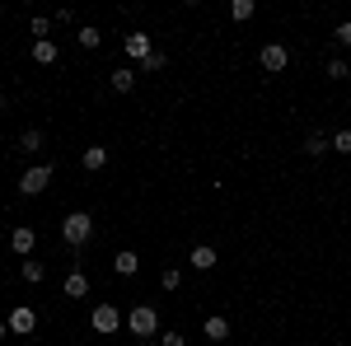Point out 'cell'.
I'll list each match as a JSON object with an SVG mask.
<instances>
[{
    "label": "cell",
    "instance_id": "obj_20",
    "mask_svg": "<svg viewBox=\"0 0 351 346\" xmlns=\"http://www.w3.org/2000/svg\"><path fill=\"white\" fill-rule=\"evenodd\" d=\"M19 276H24L28 286H38V281H43V276H47V267L38 262V258H24V267H19Z\"/></svg>",
    "mask_w": 351,
    "mask_h": 346
},
{
    "label": "cell",
    "instance_id": "obj_29",
    "mask_svg": "<svg viewBox=\"0 0 351 346\" xmlns=\"http://www.w3.org/2000/svg\"><path fill=\"white\" fill-rule=\"evenodd\" d=\"M141 346H150V342H141Z\"/></svg>",
    "mask_w": 351,
    "mask_h": 346
},
{
    "label": "cell",
    "instance_id": "obj_13",
    "mask_svg": "<svg viewBox=\"0 0 351 346\" xmlns=\"http://www.w3.org/2000/svg\"><path fill=\"white\" fill-rule=\"evenodd\" d=\"M304 155H309V160H324V155H332V136L309 132V136H304Z\"/></svg>",
    "mask_w": 351,
    "mask_h": 346
},
{
    "label": "cell",
    "instance_id": "obj_11",
    "mask_svg": "<svg viewBox=\"0 0 351 346\" xmlns=\"http://www.w3.org/2000/svg\"><path fill=\"white\" fill-rule=\"evenodd\" d=\"M108 89L112 94H132L136 89V66H117V71H108Z\"/></svg>",
    "mask_w": 351,
    "mask_h": 346
},
{
    "label": "cell",
    "instance_id": "obj_18",
    "mask_svg": "<svg viewBox=\"0 0 351 346\" xmlns=\"http://www.w3.org/2000/svg\"><path fill=\"white\" fill-rule=\"evenodd\" d=\"M75 42H80L84 52H99V47H104V33H99V28H94V24H84L80 33H75Z\"/></svg>",
    "mask_w": 351,
    "mask_h": 346
},
{
    "label": "cell",
    "instance_id": "obj_27",
    "mask_svg": "<svg viewBox=\"0 0 351 346\" xmlns=\"http://www.w3.org/2000/svg\"><path fill=\"white\" fill-rule=\"evenodd\" d=\"M5 337H10V323H5V319H0V342H5Z\"/></svg>",
    "mask_w": 351,
    "mask_h": 346
},
{
    "label": "cell",
    "instance_id": "obj_21",
    "mask_svg": "<svg viewBox=\"0 0 351 346\" xmlns=\"http://www.w3.org/2000/svg\"><path fill=\"white\" fill-rule=\"evenodd\" d=\"M178 286H183V271H178V267H164L160 271V291H178Z\"/></svg>",
    "mask_w": 351,
    "mask_h": 346
},
{
    "label": "cell",
    "instance_id": "obj_10",
    "mask_svg": "<svg viewBox=\"0 0 351 346\" xmlns=\"http://www.w3.org/2000/svg\"><path fill=\"white\" fill-rule=\"evenodd\" d=\"M188 267H192V271H216V267H220V253L211 248V243H197V248L188 253Z\"/></svg>",
    "mask_w": 351,
    "mask_h": 346
},
{
    "label": "cell",
    "instance_id": "obj_9",
    "mask_svg": "<svg viewBox=\"0 0 351 346\" xmlns=\"http://www.w3.org/2000/svg\"><path fill=\"white\" fill-rule=\"evenodd\" d=\"M61 295H66V299H84V295H89V271L71 267V271H66V281H61Z\"/></svg>",
    "mask_w": 351,
    "mask_h": 346
},
{
    "label": "cell",
    "instance_id": "obj_24",
    "mask_svg": "<svg viewBox=\"0 0 351 346\" xmlns=\"http://www.w3.org/2000/svg\"><path fill=\"white\" fill-rule=\"evenodd\" d=\"M332 42H337V47H351V19H342V24L332 28Z\"/></svg>",
    "mask_w": 351,
    "mask_h": 346
},
{
    "label": "cell",
    "instance_id": "obj_26",
    "mask_svg": "<svg viewBox=\"0 0 351 346\" xmlns=\"http://www.w3.org/2000/svg\"><path fill=\"white\" fill-rule=\"evenodd\" d=\"M160 346H183V332H164Z\"/></svg>",
    "mask_w": 351,
    "mask_h": 346
},
{
    "label": "cell",
    "instance_id": "obj_5",
    "mask_svg": "<svg viewBox=\"0 0 351 346\" xmlns=\"http://www.w3.org/2000/svg\"><path fill=\"white\" fill-rule=\"evenodd\" d=\"M122 42H127V66H145V61L155 56V38H150V33H141V28H132Z\"/></svg>",
    "mask_w": 351,
    "mask_h": 346
},
{
    "label": "cell",
    "instance_id": "obj_28",
    "mask_svg": "<svg viewBox=\"0 0 351 346\" xmlns=\"http://www.w3.org/2000/svg\"><path fill=\"white\" fill-rule=\"evenodd\" d=\"M0 108H5V94H0Z\"/></svg>",
    "mask_w": 351,
    "mask_h": 346
},
{
    "label": "cell",
    "instance_id": "obj_3",
    "mask_svg": "<svg viewBox=\"0 0 351 346\" xmlns=\"http://www.w3.org/2000/svg\"><path fill=\"white\" fill-rule=\"evenodd\" d=\"M61 239H66L71 248H75V253H80L84 243L94 239V215H89V211H71L66 220H61Z\"/></svg>",
    "mask_w": 351,
    "mask_h": 346
},
{
    "label": "cell",
    "instance_id": "obj_2",
    "mask_svg": "<svg viewBox=\"0 0 351 346\" xmlns=\"http://www.w3.org/2000/svg\"><path fill=\"white\" fill-rule=\"evenodd\" d=\"M127 328V314L112 304V299H99L94 309H89V332H99V337H112V332H122Z\"/></svg>",
    "mask_w": 351,
    "mask_h": 346
},
{
    "label": "cell",
    "instance_id": "obj_25",
    "mask_svg": "<svg viewBox=\"0 0 351 346\" xmlns=\"http://www.w3.org/2000/svg\"><path fill=\"white\" fill-rule=\"evenodd\" d=\"M164 61H169V56H164L160 47H155V56H150V61H145V66H141V71H164Z\"/></svg>",
    "mask_w": 351,
    "mask_h": 346
},
{
    "label": "cell",
    "instance_id": "obj_6",
    "mask_svg": "<svg viewBox=\"0 0 351 346\" xmlns=\"http://www.w3.org/2000/svg\"><path fill=\"white\" fill-rule=\"evenodd\" d=\"M258 66H263L267 75H281V71L291 66V47H286V42H263V52H258Z\"/></svg>",
    "mask_w": 351,
    "mask_h": 346
},
{
    "label": "cell",
    "instance_id": "obj_15",
    "mask_svg": "<svg viewBox=\"0 0 351 346\" xmlns=\"http://www.w3.org/2000/svg\"><path fill=\"white\" fill-rule=\"evenodd\" d=\"M33 61H38V66H56V61H61L56 38H47V42H33Z\"/></svg>",
    "mask_w": 351,
    "mask_h": 346
},
{
    "label": "cell",
    "instance_id": "obj_4",
    "mask_svg": "<svg viewBox=\"0 0 351 346\" xmlns=\"http://www.w3.org/2000/svg\"><path fill=\"white\" fill-rule=\"evenodd\" d=\"M52 173H56V164H33V169H24L19 173V197H43L52 187Z\"/></svg>",
    "mask_w": 351,
    "mask_h": 346
},
{
    "label": "cell",
    "instance_id": "obj_14",
    "mask_svg": "<svg viewBox=\"0 0 351 346\" xmlns=\"http://www.w3.org/2000/svg\"><path fill=\"white\" fill-rule=\"evenodd\" d=\"M112 271H117V276H136V271H141V253H132V248H122V253L112 258Z\"/></svg>",
    "mask_w": 351,
    "mask_h": 346
},
{
    "label": "cell",
    "instance_id": "obj_16",
    "mask_svg": "<svg viewBox=\"0 0 351 346\" xmlns=\"http://www.w3.org/2000/svg\"><path fill=\"white\" fill-rule=\"evenodd\" d=\"M80 164L89 169V173H99V169H108V145H89L80 155Z\"/></svg>",
    "mask_w": 351,
    "mask_h": 346
},
{
    "label": "cell",
    "instance_id": "obj_19",
    "mask_svg": "<svg viewBox=\"0 0 351 346\" xmlns=\"http://www.w3.org/2000/svg\"><path fill=\"white\" fill-rule=\"evenodd\" d=\"M253 14H258V5H253V0H230V19H234V24H248Z\"/></svg>",
    "mask_w": 351,
    "mask_h": 346
},
{
    "label": "cell",
    "instance_id": "obj_12",
    "mask_svg": "<svg viewBox=\"0 0 351 346\" xmlns=\"http://www.w3.org/2000/svg\"><path fill=\"white\" fill-rule=\"evenodd\" d=\"M202 337L206 342H230V319L225 314H211V319L202 323Z\"/></svg>",
    "mask_w": 351,
    "mask_h": 346
},
{
    "label": "cell",
    "instance_id": "obj_1",
    "mask_svg": "<svg viewBox=\"0 0 351 346\" xmlns=\"http://www.w3.org/2000/svg\"><path fill=\"white\" fill-rule=\"evenodd\" d=\"M127 332H132L136 342H155V337H160V309H155V304L127 309Z\"/></svg>",
    "mask_w": 351,
    "mask_h": 346
},
{
    "label": "cell",
    "instance_id": "obj_23",
    "mask_svg": "<svg viewBox=\"0 0 351 346\" xmlns=\"http://www.w3.org/2000/svg\"><path fill=\"white\" fill-rule=\"evenodd\" d=\"M332 150H337V155H351V127L332 132Z\"/></svg>",
    "mask_w": 351,
    "mask_h": 346
},
{
    "label": "cell",
    "instance_id": "obj_17",
    "mask_svg": "<svg viewBox=\"0 0 351 346\" xmlns=\"http://www.w3.org/2000/svg\"><path fill=\"white\" fill-rule=\"evenodd\" d=\"M43 145H47V136L38 132V127H28V132L19 136V155H38V150H43Z\"/></svg>",
    "mask_w": 351,
    "mask_h": 346
},
{
    "label": "cell",
    "instance_id": "obj_7",
    "mask_svg": "<svg viewBox=\"0 0 351 346\" xmlns=\"http://www.w3.org/2000/svg\"><path fill=\"white\" fill-rule=\"evenodd\" d=\"M5 323H10V337H33V328H38V309L14 304V309L5 314Z\"/></svg>",
    "mask_w": 351,
    "mask_h": 346
},
{
    "label": "cell",
    "instance_id": "obj_22",
    "mask_svg": "<svg viewBox=\"0 0 351 346\" xmlns=\"http://www.w3.org/2000/svg\"><path fill=\"white\" fill-rule=\"evenodd\" d=\"M328 80H351V66L342 61V56H332V61H328Z\"/></svg>",
    "mask_w": 351,
    "mask_h": 346
},
{
    "label": "cell",
    "instance_id": "obj_8",
    "mask_svg": "<svg viewBox=\"0 0 351 346\" xmlns=\"http://www.w3.org/2000/svg\"><path fill=\"white\" fill-rule=\"evenodd\" d=\"M33 248H38V230L33 225H14L10 230V253L14 258H33Z\"/></svg>",
    "mask_w": 351,
    "mask_h": 346
}]
</instances>
